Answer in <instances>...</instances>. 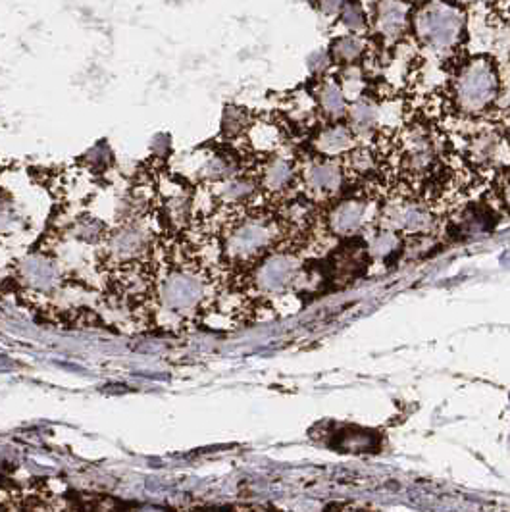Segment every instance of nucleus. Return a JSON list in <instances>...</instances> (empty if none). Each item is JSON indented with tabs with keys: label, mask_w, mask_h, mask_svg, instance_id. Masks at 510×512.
I'll return each instance as SVG.
<instances>
[{
	"label": "nucleus",
	"mask_w": 510,
	"mask_h": 512,
	"mask_svg": "<svg viewBox=\"0 0 510 512\" xmlns=\"http://www.w3.org/2000/svg\"><path fill=\"white\" fill-rule=\"evenodd\" d=\"M364 54V43L353 37V35H345V37H337L330 47V56L333 62L341 64V66H353Z\"/></svg>",
	"instance_id": "obj_18"
},
{
	"label": "nucleus",
	"mask_w": 510,
	"mask_h": 512,
	"mask_svg": "<svg viewBox=\"0 0 510 512\" xmlns=\"http://www.w3.org/2000/svg\"><path fill=\"white\" fill-rule=\"evenodd\" d=\"M412 27L428 49L453 51L462 41L466 16L459 2L426 0L412 14Z\"/></svg>",
	"instance_id": "obj_3"
},
{
	"label": "nucleus",
	"mask_w": 510,
	"mask_h": 512,
	"mask_svg": "<svg viewBox=\"0 0 510 512\" xmlns=\"http://www.w3.org/2000/svg\"><path fill=\"white\" fill-rule=\"evenodd\" d=\"M380 199L362 191L360 195L339 197L324 212V224L335 239H351L376 224Z\"/></svg>",
	"instance_id": "obj_5"
},
{
	"label": "nucleus",
	"mask_w": 510,
	"mask_h": 512,
	"mask_svg": "<svg viewBox=\"0 0 510 512\" xmlns=\"http://www.w3.org/2000/svg\"><path fill=\"white\" fill-rule=\"evenodd\" d=\"M281 237L280 218L255 212L231 224L226 235V256L237 266H253L280 243Z\"/></svg>",
	"instance_id": "obj_2"
},
{
	"label": "nucleus",
	"mask_w": 510,
	"mask_h": 512,
	"mask_svg": "<svg viewBox=\"0 0 510 512\" xmlns=\"http://www.w3.org/2000/svg\"><path fill=\"white\" fill-rule=\"evenodd\" d=\"M251 126V118L249 112L245 108H237V106H230L224 114V122L222 128L228 137H237L241 133H245L247 128Z\"/></svg>",
	"instance_id": "obj_21"
},
{
	"label": "nucleus",
	"mask_w": 510,
	"mask_h": 512,
	"mask_svg": "<svg viewBox=\"0 0 510 512\" xmlns=\"http://www.w3.org/2000/svg\"><path fill=\"white\" fill-rule=\"evenodd\" d=\"M112 253L118 256L137 255L145 247V235L143 231L135 228H126L120 235H116L110 243Z\"/></svg>",
	"instance_id": "obj_19"
},
{
	"label": "nucleus",
	"mask_w": 510,
	"mask_h": 512,
	"mask_svg": "<svg viewBox=\"0 0 510 512\" xmlns=\"http://www.w3.org/2000/svg\"><path fill=\"white\" fill-rule=\"evenodd\" d=\"M495 193H497V203L510 212V170L497 176Z\"/></svg>",
	"instance_id": "obj_24"
},
{
	"label": "nucleus",
	"mask_w": 510,
	"mask_h": 512,
	"mask_svg": "<svg viewBox=\"0 0 510 512\" xmlns=\"http://www.w3.org/2000/svg\"><path fill=\"white\" fill-rule=\"evenodd\" d=\"M345 118H347V126L353 129L357 137L374 133L380 126V104L374 103L372 99L360 97L349 104Z\"/></svg>",
	"instance_id": "obj_16"
},
{
	"label": "nucleus",
	"mask_w": 510,
	"mask_h": 512,
	"mask_svg": "<svg viewBox=\"0 0 510 512\" xmlns=\"http://www.w3.org/2000/svg\"><path fill=\"white\" fill-rule=\"evenodd\" d=\"M305 270V260L295 251L268 253L256 262L253 272V287L260 295H283L297 289Z\"/></svg>",
	"instance_id": "obj_8"
},
{
	"label": "nucleus",
	"mask_w": 510,
	"mask_h": 512,
	"mask_svg": "<svg viewBox=\"0 0 510 512\" xmlns=\"http://www.w3.org/2000/svg\"><path fill=\"white\" fill-rule=\"evenodd\" d=\"M312 151L328 158H343L357 145V135L343 122H330L312 137Z\"/></svg>",
	"instance_id": "obj_12"
},
{
	"label": "nucleus",
	"mask_w": 510,
	"mask_h": 512,
	"mask_svg": "<svg viewBox=\"0 0 510 512\" xmlns=\"http://www.w3.org/2000/svg\"><path fill=\"white\" fill-rule=\"evenodd\" d=\"M245 133L251 149H255L256 153L270 156L278 153L283 145V129L272 122H251Z\"/></svg>",
	"instance_id": "obj_17"
},
{
	"label": "nucleus",
	"mask_w": 510,
	"mask_h": 512,
	"mask_svg": "<svg viewBox=\"0 0 510 512\" xmlns=\"http://www.w3.org/2000/svg\"><path fill=\"white\" fill-rule=\"evenodd\" d=\"M501 97L497 66L487 56L470 58L451 81V99L460 114L478 118L487 114Z\"/></svg>",
	"instance_id": "obj_1"
},
{
	"label": "nucleus",
	"mask_w": 510,
	"mask_h": 512,
	"mask_svg": "<svg viewBox=\"0 0 510 512\" xmlns=\"http://www.w3.org/2000/svg\"><path fill=\"white\" fill-rule=\"evenodd\" d=\"M203 297V283L193 274H174L164 285L162 301L174 312H185L197 307Z\"/></svg>",
	"instance_id": "obj_11"
},
{
	"label": "nucleus",
	"mask_w": 510,
	"mask_h": 512,
	"mask_svg": "<svg viewBox=\"0 0 510 512\" xmlns=\"http://www.w3.org/2000/svg\"><path fill=\"white\" fill-rule=\"evenodd\" d=\"M372 266L370 256L366 251L364 239L357 241L355 237L345 239V243L333 251L326 264V278L335 285H347L362 278Z\"/></svg>",
	"instance_id": "obj_9"
},
{
	"label": "nucleus",
	"mask_w": 510,
	"mask_h": 512,
	"mask_svg": "<svg viewBox=\"0 0 510 512\" xmlns=\"http://www.w3.org/2000/svg\"><path fill=\"white\" fill-rule=\"evenodd\" d=\"M345 170L341 158L312 154L299 166V187L314 205L328 206L341 197L345 185Z\"/></svg>",
	"instance_id": "obj_6"
},
{
	"label": "nucleus",
	"mask_w": 510,
	"mask_h": 512,
	"mask_svg": "<svg viewBox=\"0 0 510 512\" xmlns=\"http://www.w3.org/2000/svg\"><path fill=\"white\" fill-rule=\"evenodd\" d=\"M258 187L264 195L274 199H287L299 187V166L278 154H270L258 170Z\"/></svg>",
	"instance_id": "obj_10"
},
{
	"label": "nucleus",
	"mask_w": 510,
	"mask_h": 512,
	"mask_svg": "<svg viewBox=\"0 0 510 512\" xmlns=\"http://www.w3.org/2000/svg\"><path fill=\"white\" fill-rule=\"evenodd\" d=\"M455 2H459V4H478L482 0H455Z\"/></svg>",
	"instance_id": "obj_26"
},
{
	"label": "nucleus",
	"mask_w": 510,
	"mask_h": 512,
	"mask_svg": "<svg viewBox=\"0 0 510 512\" xmlns=\"http://www.w3.org/2000/svg\"><path fill=\"white\" fill-rule=\"evenodd\" d=\"M314 99L318 104L320 114L328 120V122H341L347 116V108H349V101L341 89V85L328 77L322 79L316 87H314Z\"/></svg>",
	"instance_id": "obj_14"
},
{
	"label": "nucleus",
	"mask_w": 510,
	"mask_h": 512,
	"mask_svg": "<svg viewBox=\"0 0 510 512\" xmlns=\"http://www.w3.org/2000/svg\"><path fill=\"white\" fill-rule=\"evenodd\" d=\"M341 449L349 453H366L376 449V439L374 434L364 432V430H351L349 434L341 436Z\"/></svg>",
	"instance_id": "obj_20"
},
{
	"label": "nucleus",
	"mask_w": 510,
	"mask_h": 512,
	"mask_svg": "<svg viewBox=\"0 0 510 512\" xmlns=\"http://www.w3.org/2000/svg\"><path fill=\"white\" fill-rule=\"evenodd\" d=\"M24 274H26L27 282L35 287H49L56 278V272L47 260H33L31 264H27Z\"/></svg>",
	"instance_id": "obj_22"
},
{
	"label": "nucleus",
	"mask_w": 510,
	"mask_h": 512,
	"mask_svg": "<svg viewBox=\"0 0 510 512\" xmlns=\"http://www.w3.org/2000/svg\"><path fill=\"white\" fill-rule=\"evenodd\" d=\"M408 10L403 0H380L376 10V29L387 41L403 37L407 31Z\"/></svg>",
	"instance_id": "obj_15"
},
{
	"label": "nucleus",
	"mask_w": 510,
	"mask_h": 512,
	"mask_svg": "<svg viewBox=\"0 0 510 512\" xmlns=\"http://www.w3.org/2000/svg\"><path fill=\"white\" fill-rule=\"evenodd\" d=\"M362 233H366L364 245H366V251H368L372 264H376V262L389 264V262L397 260L399 256H403L405 237L401 233L383 228L378 224L370 226L368 230H364Z\"/></svg>",
	"instance_id": "obj_13"
},
{
	"label": "nucleus",
	"mask_w": 510,
	"mask_h": 512,
	"mask_svg": "<svg viewBox=\"0 0 510 512\" xmlns=\"http://www.w3.org/2000/svg\"><path fill=\"white\" fill-rule=\"evenodd\" d=\"M376 224L401 233L405 239L434 235L439 228L435 206L426 197L412 191L389 195V199L380 206Z\"/></svg>",
	"instance_id": "obj_4"
},
{
	"label": "nucleus",
	"mask_w": 510,
	"mask_h": 512,
	"mask_svg": "<svg viewBox=\"0 0 510 512\" xmlns=\"http://www.w3.org/2000/svg\"><path fill=\"white\" fill-rule=\"evenodd\" d=\"M466 164L482 176L510 170V133L497 128L474 131L464 143Z\"/></svg>",
	"instance_id": "obj_7"
},
{
	"label": "nucleus",
	"mask_w": 510,
	"mask_h": 512,
	"mask_svg": "<svg viewBox=\"0 0 510 512\" xmlns=\"http://www.w3.org/2000/svg\"><path fill=\"white\" fill-rule=\"evenodd\" d=\"M339 16H341V22L349 29L358 31V29H364V26H366V16H364V10L358 4V0H345L343 6H341Z\"/></svg>",
	"instance_id": "obj_23"
},
{
	"label": "nucleus",
	"mask_w": 510,
	"mask_h": 512,
	"mask_svg": "<svg viewBox=\"0 0 510 512\" xmlns=\"http://www.w3.org/2000/svg\"><path fill=\"white\" fill-rule=\"evenodd\" d=\"M343 2H345V0H320V10H322L326 16L339 14Z\"/></svg>",
	"instance_id": "obj_25"
}]
</instances>
